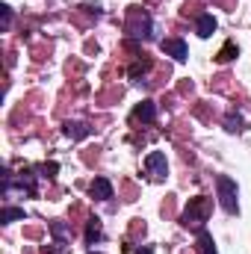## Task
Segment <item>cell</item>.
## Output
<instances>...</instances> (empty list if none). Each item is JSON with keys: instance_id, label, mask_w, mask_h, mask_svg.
Instances as JSON below:
<instances>
[{"instance_id": "cell-20", "label": "cell", "mask_w": 251, "mask_h": 254, "mask_svg": "<svg viewBox=\"0 0 251 254\" xmlns=\"http://www.w3.org/2000/svg\"><path fill=\"white\" fill-rule=\"evenodd\" d=\"M89 254H101V252H89Z\"/></svg>"}, {"instance_id": "cell-8", "label": "cell", "mask_w": 251, "mask_h": 254, "mask_svg": "<svg viewBox=\"0 0 251 254\" xmlns=\"http://www.w3.org/2000/svg\"><path fill=\"white\" fill-rule=\"evenodd\" d=\"M133 119H139V122H154V119H157V107H154V101H142V104L133 110Z\"/></svg>"}, {"instance_id": "cell-12", "label": "cell", "mask_w": 251, "mask_h": 254, "mask_svg": "<svg viewBox=\"0 0 251 254\" xmlns=\"http://www.w3.org/2000/svg\"><path fill=\"white\" fill-rule=\"evenodd\" d=\"M104 237L101 231V219H89V228H86V243H98Z\"/></svg>"}, {"instance_id": "cell-11", "label": "cell", "mask_w": 251, "mask_h": 254, "mask_svg": "<svg viewBox=\"0 0 251 254\" xmlns=\"http://www.w3.org/2000/svg\"><path fill=\"white\" fill-rule=\"evenodd\" d=\"M21 219H24V207H3V213H0V222H3V225L21 222Z\"/></svg>"}, {"instance_id": "cell-3", "label": "cell", "mask_w": 251, "mask_h": 254, "mask_svg": "<svg viewBox=\"0 0 251 254\" xmlns=\"http://www.w3.org/2000/svg\"><path fill=\"white\" fill-rule=\"evenodd\" d=\"M127 33L133 39H151V15L142 9V6H130V15H127Z\"/></svg>"}, {"instance_id": "cell-17", "label": "cell", "mask_w": 251, "mask_h": 254, "mask_svg": "<svg viewBox=\"0 0 251 254\" xmlns=\"http://www.w3.org/2000/svg\"><path fill=\"white\" fill-rule=\"evenodd\" d=\"M0 9H3V30H6V27L12 24V9H9V6H0Z\"/></svg>"}, {"instance_id": "cell-4", "label": "cell", "mask_w": 251, "mask_h": 254, "mask_svg": "<svg viewBox=\"0 0 251 254\" xmlns=\"http://www.w3.org/2000/svg\"><path fill=\"white\" fill-rule=\"evenodd\" d=\"M145 172L154 178V181H166L169 178V163H166V154L163 151H151L145 157Z\"/></svg>"}, {"instance_id": "cell-1", "label": "cell", "mask_w": 251, "mask_h": 254, "mask_svg": "<svg viewBox=\"0 0 251 254\" xmlns=\"http://www.w3.org/2000/svg\"><path fill=\"white\" fill-rule=\"evenodd\" d=\"M216 190H219V204H222L225 213H231V216L240 213V187H237L234 178L219 175V178H216Z\"/></svg>"}, {"instance_id": "cell-19", "label": "cell", "mask_w": 251, "mask_h": 254, "mask_svg": "<svg viewBox=\"0 0 251 254\" xmlns=\"http://www.w3.org/2000/svg\"><path fill=\"white\" fill-rule=\"evenodd\" d=\"M133 254H154V249H151V246H139Z\"/></svg>"}, {"instance_id": "cell-16", "label": "cell", "mask_w": 251, "mask_h": 254, "mask_svg": "<svg viewBox=\"0 0 251 254\" xmlns=\"http://www.w3.org/2000/svg\"><path fill=\"white\" fill-rule=\"evenodd\" d=\"M148 65H151V63H148V60H145V63H142V65L136 63V65H133V68H130V77L136 80V77H139V71H148Z\"/></svg>"}, {"instance_id": "cell-7", "label": "cell", "mask_w": 251, "mask_h": 254, "mask_svg": "<svg viewBox=\"0 0 251 254\" xmlns=\"http://www.w3.org/2000/svg\"><path fill=\"white\" fill-rule=\"evenodd\" d=\"M89 192H92V198L107 201V198H113V184H110L107 178H95V181H92V187H89Z\"/></svg>"}, {"instance_id": "cell-14", "label": "cell", "mask_w": 251, "mask_h": 254, "mask_svg": "<svg viewBox=\"0 0 251 254\" xmlns=\"http://www.w3.org/2000/svg\"><path fill=\"white\" fill-rule=\"evenodd\" d=\"M51 234H54L57 246H60V249H65V243H68V231H65L63 222H51Z\"/></svg>"}, {"instance_id": "cell-6", "label": "cell", "mask_w": 251, "mask_h": 254, "mask_svg": "<svg viewBox=\"0 0 251 254\" xmlns=\"http://www.w3.org/2000/svg\"><path fill=\"white\" fill-rule=\"evenodd\" d=\"M195 33H198L201 39H210V36L216 33V18H213L210 12H201V15L195 18Z\"/></svg>"}, {"instance_id": "cell-9", "label": "cell", "mask_w": 251, "mask_h": 254, "mask_svg": "<svg viewBox=\"0 0 251 254\" xmlns=\"http://www.w3.org/2000/svg\"><path fill=\"white\" fill-rule=\"evenodd\" d=\"M63 133L68 136V139H86L92 130L83 125V122H65V127H63Z\"/></svg>"}, {"instance_id": "cell-15", "label": "cell", "mask_w": 251, "mask_h": 254, "mask_svg": "<svg viewBox=\"0 0 251 254\" xmlns=\"http://www.w3.org/2000/svg\"><path fill=\"white\" fill-rule=\"evenodd\" d=\"M237 54H240V51H237V45H234V42H228V45L219 51V63H231Z\"/></svg>"}, {"instance_id": "cell-10", "label": "cell", "mask_w": 251, "mask_h": 254, "mask_svg": "<svg viewBox=\"0 0 251 254\" xmlns=\"http://www.w3.org/2000/svg\"><path fill=\"white\" fill-rule=\"evenodd\" d=\"M198 254H216V243H213V237L204 228L198 231Z\"/></svg>"}, {"instance_id": "cell-2", "label": "cell", "mask_w": 251, "mask_h": 254, "mask_svg": "<svg viewBox=\"0 0 251 254\" xmlns=\"http://www.w3.org/2000/svg\"><path fill=\"white\" fill-rule=\"evenodd\" d=\"M207 216H210V198L195 195V198H189V204H187V210H184V216H181V222H184L187 228L201 231L204 222H207Z\"/></svg>"}, {"instance_id": "cell-13", "label": "cell", "mask_w": 251, "mask_h": 254, "mask_svg": "<svg viewBox=\"0 0 251 254\" xmlns=\"http://www.w3.org/2000/svg\"><path fill=\"white\" fill-rule=\"evenodd\" d=\"M225 127H228L231 133H243V130H246V119H243L240 113H231V116L225 119Z\"/></svg>"}, {"instance_id": "cell-18", "label": "cell", "mask_w": 251, "mask_h": 254, "mask_svg": "<svg viewBox=\"0 0 251 254\" xmlns=\"http://www.w3.org/2000/svg\"><path fill=\"white\" fill-rule=\"evenodd\" d=\"M42 172H45L48 178H54V175L60 172V166H57V163H48V166H42Z\"/></svg>"}, {"instance_id": "cell-5", "label": "cell", "mask_w": 251, "mask_h": 254, "mask_svg": "<svg viewBox=\"0 0 251 254\" xmlns=\"http://www.w3.org/2000/svg\"><path fill=\"white\" fill-rule=\"evenodd\" d=\"M175 63H187V57H189V48H187V42L184 39H163V45H160Z\"/></svg>"}]
</instances>
